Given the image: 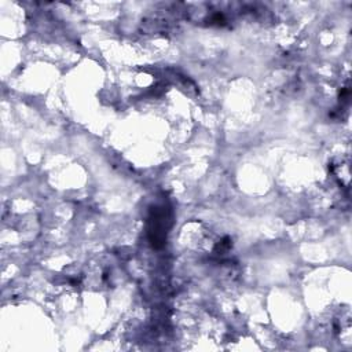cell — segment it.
I'll return each mask as SVG.
<instances>
[{"label":"cell","instance_id":"cell-1","mask_svg":"<svg viewBox=\"0 0 352 352\" xmlns=\"http://www.w3.org/2000/svg\"><path fill=\"white\" fill-rule=\"evenodd\" d=\"M166 221H169V216L166 214L165 208H153L151 214L148 217V238L155 248L164 245L165 242V234L168 230Z\"/></svg>","mask_w":352,"mask_h":352}]
</instances>
